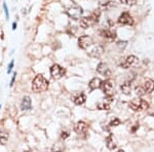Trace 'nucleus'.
<instances>
[{
	"mask_svg": "<svg viewBox=\"0 0 154 152\" xmlns=\"http://www.w3.org/2000/svg\"><path fill=\"white\" fill-rule=\"evenodd\" d=\"M100 16H101L100 11H94L93 14H89L88 17H85V18L80 20V27L83 29L91 28V26H94L95 24L98 23Z\"/></svg>",
	"mask_w": 154,
	"mask_h": 152,
	"instance_id": "obj_1",
	"label": "nucleus"
},
{
	"mask_svg": "<svg viewBox=\"0 0 154 152\" xmlns=\"http://www.w3.org/2000/svg\"><path fill=\"white\" fill-rule=\"evenodd\" d=\"M48 88V81L44 78L41 74L37 75L33 80L32 83V89H33L34 93H42V92H45Z\"/></svg>",
	"mask_w": 154,
	"mask_h": 152,
	"instance_id": "obj_2",
	"label": "nucleus"
},
{
	"mask_svg": "<svg viewBox=\"0 0 154 152\" xmlns=\"http://www.w3.org/2000/svg\"><path fill=\"white\" fill-rule=\"evenodd\" d=\"M153 91H154V81L151 80V79H148V80H146L144 82L143 85L136 88V94L138 95V96L142 97L146 94L152 93Z\"/></svg>",
	"mask_w": 154,
	"mask_h": 152,
	"instance_id": "obj_3",
	"label": "nucleus"
},
{
	"mask_svg": "<svg viewBox=\"0 0 154 152\" xmlns=\"http://www.w3.org/2000/svg\"><path fill=\"white\" fill-rule=\"evenodd\" d=\"M130 107L136 112H141L144 110H147L149 104L145 100L142 99H134L130 102Z\"/></svg>",
	"mask_w": 154,
	"mask_h": 152,
	"instance_id": "obj_4",
	"label": "nucleus"
},
{
	"mask_svg": "<svg viewBox=\"0 0 154 152\" xmlns=\"http://www.w3.org/2000/svg\"><path fill=\"white\" fill-rule=\"evenodd\" d=\"M102 89H103V93L108 97L109 99H111L115 94V91H114V86L113 83L110 80H106L104 82H102V85H101Z\"/></svg>",
	"mask_w": 154,
	"mask_h": 152,
	"instance_id": "obj_5",
	"label": "nucleus"
},
{
	"mask_svg": "<svg viewBox=\"0 0 154 152\" xmlns=\"http://www.w3.org/2000/svg\"><path fill=\"white\" fill-rule=\"evenodd\" d=\"M65 73H66V70L64 68H62L60 65L56 64V65H54V66H51V75L53 78L60 79V78H62V77L65 75Z\"/></svg>",
	"mask_w": 154,
	"mask_h": 152,
	"instance_id": "obj_6",
	"label": "nucleus"
},
{
	"mask_svg": "<svg viewBox=\"0 0 154 152\" xmlns=\"http://www.w3.org/2000/svg\"><path fill=\"white\" fill-rule=\"evenodd\" d=\"M82 12H83L82 8H81L80 6H78V5L71 6L70 8L67 11V14H68V16L70 17L71 19H73V20H79V19H80Z\"/></svg>",
	"mask_w": 154,
	"mask_h": 152,
	"instance_id": "obj_7",
	"label": "nucleus"
},
{
	"mask_svg": "<svg viewBox=\"0 0 154 152\" xmlns=\"http://www.w3.org/2000/svg\"><path fill=\"white\" fill-rule=\"evenodd\" d=\"M93 44H94L93 38L88 35H83L78 39V45L82 49H88V47H91Z\"/></svg>",
	"mask_w": 154,
	"mask_h": 152,
	"instance_id": "obj_8",
	"label": "nucleus"
},
{
	"mask_svg": "<svg viewBox=\"0 0 154 152\" xmlns=\"http://www.w3.org/2000/svg\"><path fill=\"white\" fill-rule=\"evenodd\" d=\"M118 22L122 25H133L134 20L131 18V16L128 14V11L123 12V14H120V17L118 18Z\"/></svg>",
	"mask_w": 154,
	"mask_h": 152,
	"instance_id": "obj_9",
	"label": "nucleus"
},
{
	"mask_svg": "<svg viewBox=\"0 0 154 152\" xmlns=\"http://www.w3.org/2000/svg\"><path fill=\"white\" fill-rule=\"evenodd\" d=\"M138 61H139V60H138L137 57L130 56V57H128L125 61H122V63L120 64V66L122 67V68H125V69H128V68H130V67L134 66V65H135Z\"/></svg>",
	"mask_w": 154,
	"mask_h": 152,
	"instance_id": "obj_10",
	"label": "nucleus"
},
{
	"mask_svg": "<svg viewBox=\"0 0 154 152\" xmlns=\"http://www.w3.org/2000/svg\"><path fill=\"white\" fill-rule=\"evenodd\" d=\"M75 132L78 135H86L88 132V126L84 121H78L75 126Z\"/></svg>",
	"mask_w": 154,
	"mask_h": 152,
	"instance_id": "obj_11",
	"label": "nucleus"
},
{
	"mask_svg": "<svg viewBox=\"0 0 154 152\" xmlns=\"http://www.w3.org/2000/svg\"><path fill=\"white\" fill-rule=\"evenodd\" d=\"M97 71L100 74L104 76H110L111 75V70L109 68V66L105 63H100L97 67Z\"/></svg>",
	"mask_w": 154,
	"mask_h": 152,
	"instance_id": "obj_12",
	"label": "nucleus"
},
{
	"mask_svg": "<svg viewBox=\"0 0 154 152\" xmlns=\"http://www.w3.org/2000/svg\"><path fill=\"white\" fill-rule=\"evenodd\" d=\"M91 57H94V58H100L102 56V54H103V47L101 45H94L93 44V48L91 49V51L88 53Z\"/></svg>",
	"mask_w": 154,
	"mask_h": 152,
	"instance_id": "obj_13",
	"label": "nucleus"
},
{
	"mask_svg": "<svg viewBox=\"0 0 154 152\" xmlns=\"http://www.w3.org/2000/svg\"><path fill=\"white\" fill-rule=\"evenodd\" d=\"M72 100H73L74 104H76V105H82V104H84V102H85L86 97L83 93H77L73 95Z\"/></svg>",
	"mask_w": 154,
	"mask_h": 152,
	"instance_id": "obj_14",
	"label": "nucleus"
},
{
	"mask_svg": "<svg viewBox=\"0 0 154 152\" xmlns=\"http://www.w3.org/2000/svg\"><path fill=\"white\" fill-rule=\"evenodd\" d=\"M106 145H107V147H108V149H110V150H113V149L116 148L117 143H116V140H115V138H114L113 135H110V136L107 137Z\"/></svg>",
	"mask_w": 154,
	"mask_h": 152,
	"instance_id": "obj_15",
	"label": "nucleus"
},
{
	"mask_svg": "<svg viewBox=\"0 0 154 152\" xmlns=\"http://www.w3.org/2000/svg\"><path fill=\"white\" fill-rule=\"evenodd\" d=\"M32 107V101H31V98L28 96L24 97L23 101H22V104H21V108L22 110L26 111V110H29V109H31Z\"/></svg>",
	"mask_w": 154,
	"mask_h": 152,
	"instance_id": "obj_16",
	"label": "nucleus"
},
{
	"mask_svg": "<svg viewBox=\"0 0 154 152\" xmlns=\"http://www.w3.org/2000/svg\"><path fill=\"white\" fill-rule=\"evenodd\" d=\"M101 85H102V80L100 78H94V79H91V82H89V88L91 89V91H94V89H97V88H101Z\"/></svg>",
	"mask_w": 154,
	"mask_h": 152,
	"instance_id": "obj_17",
	"label": "nucleus"
},
{
	"mask_svg": "<svg viewBox=\"0 0 154 152\" xmlns=\"http://www.w3.org/2000/svg\"><path fill=\"white\" fill-rule=\"evenodd\" d=\"M97 108H98L99 110H102V111L110 110V102H108V101H100L98 104H97Z\"/></svg>",
	"mask_w": 154,
	"mask_h": 152,
	"instance_id": "obj_18",
	"label": "nucleus"
},
{
	"mask_svg": "<svg viewBox=\"0 0 154 152\" xmlns=\"http://www.w3.org/2000/svg\"><path fill=\"white\" fill-rule=\"evenodd\" d=\"M101 35L103 37H105V38H108V39H115L116 33H115V32H113L112 30L106 29V30H102Z\"/></svg>",
	"mask_w": 154,
	"mask_h": 152,
	"instance_id": "obj_19",
	"label": "nucleus"
},
{
	"mask_svg": "<svg viewBox=\"0 0 154 152\" xmlns=\"http://www.w3.org/2000/svg\"><path fill=\"white\" fill-rule=\"evenodd\" d=\"M120 89H121V92H122L125 95H130L131 94V83L130 82H125V83H123L122 85L120 86Z\"/></svg>",
	"mask_w": 154,
	"mask_h": 152,
	"instance_id": "obj_20",
	"label": "nucleus"
},
{
	"mask_svg": "<svg viewBox=\"0 0 154 152\" xmlns=\"http://www.w3.org/2000/svg\"><path fill=\"white\" fill-rule=\"evenodd\" d=\"M7 138H8V136H7L6 133H4V132H0V143H1L2 145H4V144L6 143Z\"/></svg>",
	"mask_w": 154,
	"mask_h": 152,
	"instance_id": "obj_21",
	"label": "nucleus"
},
{
	"mask_svg": "<svg viewBox=\"0 0 154 152\" xmlns=\"http://www.w3.org/2000/svg\"><path fill=\"white\" fill-rule=\"evenodd\" d=\"M121 3H125V4H128V5H135L137 0H119Z\"/></svg>",
	"mask_w": 154,
	"mask_h": 152,
	"instance_id": "obj_22",
	"label": "nucleus"
},
{
	"mask_svg": "<svg viewBox=\"0 0 154 152\" xmlns=\"http://www.w3.org/2000/svg\"><path fill=\"white\" fill-rule=\"evenodd\" d=\"M119 124H120V120H119L118 118H116V117L110 121V126H117Z\"/></svg>",
	"mask_w": 154,
	"mask_h": 152,
	"instance_id": "obj_23",
	"label": "nucleus"
},
{
	"mask_svg": "<svg viewBox=\"0 0 154 152\" xmlns=\"http://www.w3.org/2000/svg\"><path fill=\"white\" fill-rule=\"evenodd\" d=\"M3 8H4V11H5V14H6V19H9L8 8H7V6H6V4H5V3L3 4Z\"/></svg>",
	"mask_w": 154,
	"mask_h": 152,
	"instance_id": "obj_24",
	"label": "nucleus"
},
{
	"mask_svg": "<svg viewBox=\"0 0 154 152\" xmlns=\"http://www.w3.org/2000/svg\"><path fill=\"white\" fill-rule=\"evenodd\" d=\"M12 67H14V61H11V63H9V65H8V71H7V73H11Z\"/></svg>",
	"mask_w": 154,
	"mask_h": 152,
	"instance_id": "obj_25",
	"label": "nucleus"
},
{
	"mask_svg": "<svg viewBox=\"0 0 154 152\" xmlns=\"http://www.w3.org/2000/svg\"><path fill=\"white\" fill-rule=\"evenodd\" d=\"M69 137V133H67V132H63L62 133V138L63 139H66V138H68Z\"/></svg>",
	"mask_w": 154,
	"mask_h": 152,
	"instance_id": "obj_26",
	"label": "nucleus"
},
{
	"mask_svg": "<svg viewBox=\"0 0 154 152\" xmlns=\"http://www.w3.org/2000/svg\"><path fill=\"white\" fill-rule=\"evenodd\" d=\"M14 79H16V73H14V77H12V79H11V86H12V84H14Z\"/></svg>",
	"mask_w": 154,
	"mask_h": 152,
	"instance_id": "obj_27",
	"label": "nucleus"
},
{
	"mask_svg": "<svg viewBox=\"0 0 154 152\" xmlns=\"http://www.w3.org/2000/svg\"><path fill=\"white\" fill-rule=\"evenodd\" d=\"M16 29H17V24L14 23L12 24V30H16Z\"/></svg>",
	"mask_w": 154,
	"mask_h": 152,
	"instance_id": "obj_28",
	"label": "nucleus"
},
{
	"mask_svg": "<svg viewBox=\"0 0 154 152\" xmlns=\"http://www.w3.org/2000/svg\"><path fill=\"white\" fill-rule=\"evenodd\" d=\"M0 108H1V105H0Z\"/></svg>",
	"mask_w": 154,
	"mask_h": 152,
	"instance_id": "obj_29",
	"label": "nucleus"
}]
</instances>
